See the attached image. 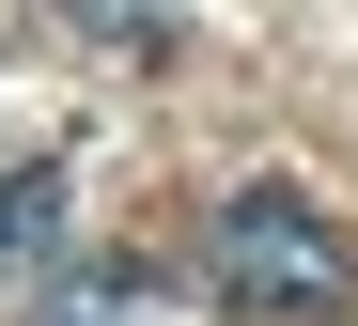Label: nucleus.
Here are the masks:
<instances>
[{"instance_id": "f03ea898", "label": "nucleus", "mask_w": 358, "mask_h": 326, "mask_svg": "<svg viewBox=\"0 0 358 326\" xmlns=\"http://www.w3.org/2000/svg\"><path fill=\"white\" fill-rule=\"evenodd\" d=\"M63 202H78V171H63V156H16V171H0V295L63 249Z\"/></svg>"}, {"instance_id": "f257e3e1", "label": "nucleus", "mask_w": 358, "mask_h": 326, "mask_svg": "<svg viewBox=\"0 0 358 326\" xmlns=\"http://www.w3.org/2000/svg\"><path fill=\"white\" fill-rule=\"evenodd\" d=\"M203 280L234 311H327L343 295V233L312 186H234V202L203 218Z\"/></svg>"}]
</instances>
